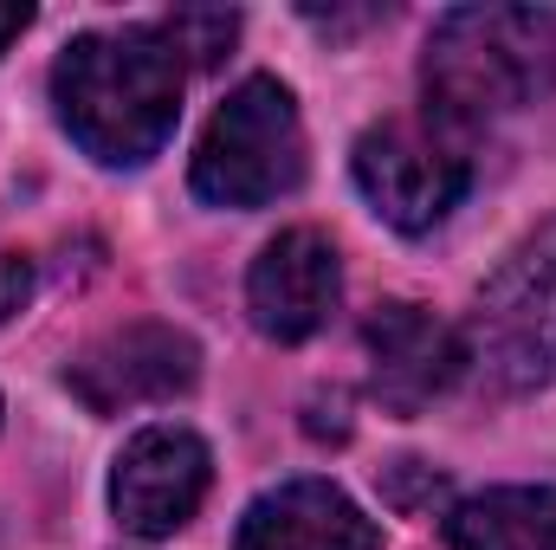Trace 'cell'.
I'll return each mask as SVG.
<instances>
[{
  "label": "cell",
  "instance_id": "cell-1",
  "mask_svg": "<svg viewBox=\"0 0 556 550\" xmlns=\"http://www.w3.org/2000/svg\"><path fill=\"white\" fill-rule=\"evenodd\" d=\"M181 59L155 26L78 33L52 65V111L65 137L104 168H142L181 117Z\"/></svg>",
  "mask_w": 556,
  "mask_h": 550
},
{
  "label": "cell",
  "instance_id": "cell-2",
  "mask_svg": "<svg viewBox=\"0 0 556 550\" xmlns=\"http://www.w3.org/2000/svg\"><path fill=\"white\" fill-rule=\"evenodd\" d=\"M427 117L479 130L556 91V13L544 7H446L420 52Z\"/></svg>",
  "mask_w": 556,
  "mask_h": 550
},
{
  "label": "cell",
  "instance_id": "cell-3",
  "mask_svg": "<svg viewBox=\"0 0 556 550\" xmlns=\"http://www.w3.org/2000/svg\"><path fill=\"white\" fill-rule=\"evenodd\" d=\"M459 350L466 376L492 396H531L556 383V214L538 221L479 285Z\"/></svg>",
  "mask_w": 556,
  "mask_h": 550
},
{
  "label": "cell",
  "instance_id": "cell-4",
  "mask_svg": "<svg viewBox=\"0 0 556 550\" xmlns=\"http://www.w3.org/2000/svg\"><path fill=\"white\" fill-rule=\"evenodd\" d=\"M304 182V124L278 78H247L227 91V104L207 117L188 188L207 208H273Z\"/></svg>",
  "mask_w": 556,
  "mask_h": 550
},
{
  "label": "cell",
  "instance_id": "cell-5",
  "mask_svg": "<svg viewBox=\"0 0 556 550\" xmlns=\"http://www.w3.org/2000/svg\"><path fill=\"white\" fill-rule=\"evenodd\" d=\"M356 188L395 234H433L472 188V155L433 117H389L356 137Z\"/></svg>",
  "mask_w": 556,
  "mask_h": 550
},
{
  "label": "cell",
  "instance_id": "cell-6",
  "mask_svg": "<svg viewBox=\"0 0 556 550\" xmlns=\"http://www.w3.org/2000/svg\"><path fill=\"white\" fill-rule=\"evenodd\" d=\"M201 376V350L188 330L175 324H117L98 343H85L65 370V389L85 402L91 414H124V409H149V402H175L188 396Z\"/></svg>",
  "mask_w": 556,
  "mask_h": 550
},
{
  "label": "cell",
  "instance_id": "cell-7",
  "mask_svg": "<svg viewBox=\"0 0 556 550\" xmlns=\"http://www.w3.org/2000/svg\"><path fill=\"white\" fill-rule=\"evenodd\" d=\"M207 479H214L207 440L194 427L155 421L124 440V453L111 466V512L130 538H175L201 512Z\"/></svg>",
  "mask_w": 556,
  "mask_h": 550
},
{
  "label": "cell",
  "instance_id": "cell-8",
  "mask_svg": "<svg viewBox=\"0 0 556 550\" xmlns=\"http://www.w3.org/2000/svg\"><path fill=\"white\" fill-rule=\"evenodd\" d=\"M343 298V260L317 227H285L278 240L260 247L247 273V311L273 343H304L330 324Z\"/></svg>",
  "mask_w": 556,
  "mask_h": 550
},
{
  "label": "cell",
  "instance_id": "cell-9",
  "mask_svg": "<svg viewBox=\"0 0 556 550\" xmlns=\"http://www.w3.org/2000/svg\"><path fill=\"white\" fill-rule=\"evenodd\" d=\"M363 343H369V389L389 414H420L433 396H446L466 376L459 330L408 298L376 304V317L363 324Z\"/></svg>",
  "mask_w": 556,
  "mask_h": 550
},
{
  "label": "cell",
  "instance_id": "cell-10",
  "mask_svg": "<svg viewBox=\"0 0 556 550\" xmlns=\"http://www.w3.org/2000/svg\"><path fill=\"white\" fill-rule=\"evenodd\" d=\"M233 550H382V525L330 479H285L247 505Z\"/></svg>",
  "mask_w": 556,
  "mask_h": 550
},
{
  "label": "cell",
  "instance_id": "cell-11",
  "mask_svg": "<svg viewBox=\"0 0 556 550\" xmlns=\"http://www.w3.org/2000/svg\"><path fill=\"white\" fill-rule=\"evenodd\" d=\"M453 550H556V492L551 486H492L446 512Z\"/></svg>",
  "mask_w": 556,
  "mask_h": 550
},
{
  "label": "cell",
  "instance_id": "cell-12",
  "mask_svg": "<svg viewBox=\"0 0 556 550\" xmlns=\"http://www.w3.org/2000/svg\"><path fill=\"white\" fill-rule=\"evenodd\" d=\"M149 26L162 33V46L181 65H220L227 46L240 39V13H227V7H175V13H162Z\"/></svg>",
  "mask_w": 556,
  "mask_h": 550
},
{
  "label": "cell",
  "instance_id": "cell-13",
  "mask_svg": "<svg viewBox=\"0 0 556 550\" xmlns=\"http://www.w3.org/2000/svg\"><path fill=\"white\" fill-rule=\"evenodd\" d=\"M26 298H33V260L0 253V324H7L13 311H26Z\"/></svg>",
  "mask_w": 556,
  "mask_h": 550
},
{
  "label": "cell",
  "instance_id": "cell-14",
  "mask_svg": "<svg viewBox=\"0 0 556 550\" xmlns=\"http://www.w3.org/2000/svg\"><path fill=\"white\" fill-rule=\"evenodd\" d=\"M33 26V7H0V52H7V39H20Z\"/></svg>",
  "mask_w": 556,
  "mask_h": 550
}]
</instances>
